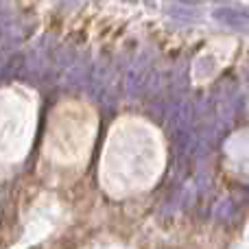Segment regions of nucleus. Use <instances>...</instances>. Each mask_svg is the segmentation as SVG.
<instances>
[{
    "instance_id": "1",
    "label": "nucleus",
    "mask_w": 249,
    "mask_h": 249,
    "mask_svg": "<svg viewBox=\"0 0 249 249\" xmlns=\"http://www.w3.org/2000/svg\"><path fill=\"white\" fill-rule=\"evenodd\" d=\"M212 18L223 26H232V29H249V9L221 7V9H214Z\"/></svg>"
}]
</instances>
